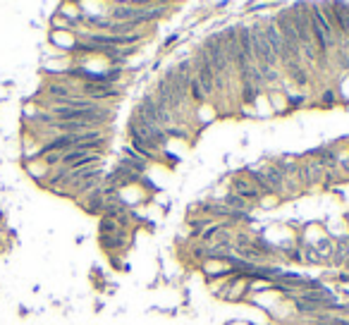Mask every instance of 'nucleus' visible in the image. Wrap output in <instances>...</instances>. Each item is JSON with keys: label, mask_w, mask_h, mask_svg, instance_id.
Instances as JSON below:
<instances>
[{"label": "nucleus", "mask_w": 349, "mask_h": 325, "mask_svg": "<svg viewBox=\"0 0 349 325\" xmlns=\"http://www.w3.org/2000/svg\"><path fill=\"white\" fill-rule=\"evenodd\" d=\"M249 41H251V53H254V63L258 67H270V70H278V57L273 55L268 41L263 36V29L258 24L249 26Z\"/></svg>", "instance_id": "1"}, {"label": "nucleus", "mask_w": 349, "mask_h": 325, "mask_svg": "<svg viewBox=\"0 0 349 325\" xmlns=\"http://www.w3.org/2000/svg\"><path fill=\"white\" fill-rule=\"evenodd\" d=\"M263 29V36H266V41H268L270 50H273V55L278 57V65H285L287 67V55H285V46H282V36H280L278 26H275V22H268L266 26H261Z\"/></svg>", "instance_id": "2"}, {"label": "nucleus", "mask_w": 349, "mask_h": 325, "mask_svg": "<svg viewBox=\"0 0 349 325\" xmlns=\"http://www.w3.org/2000/svg\"><path fill=\"white\" fill-rule=\"evenodd\" d=\"M232 189H235L232 194H235V196H239L242 201H246V203H249V201H258V198H261V194L254 189V184L249 182V180H244V177H235Z\"/></svg>", "instance_id": "3"}, {"label": "nucleus", "mask_w": 349, "mask_h": 325, "mask_svg": "<svg viewBox=\"0 0 349 325\" xmlns=\"http://www.w3.org/2000/svg\"><path fill=\"white\" fill-rule=\"evenodd\" d=\"M287 74L292 77V81L299 88H306V86H309V74H306V70H304L302 65H294V67H289V70H287Z\"/></svg>", "instance_id": "4"}, {"label": "nucleus", "mask_w": 349, "mask_h": 325, "mask_svg": "<svg viewBox=\"0 0 349 325\" xmlns=\"http://www.w3.org/2000/svg\"><path fill=\"white\" fill-rule=\"evenodd\" d=\"M261 91H263V88L254 86L251 81H244V84H242V101H244V105L256 103V98L261 96Z\"/></svg>", "instance_id": "5"}, {"label": "nucleus", "mask_w": 349, "mask_h": 325, "mask_svg": "<svg viewBox=\"0 0 349 325\" xmlns=\"http://www.w3.org/2000/svg\"><path fill=\"white\" fill-rule=\"evenodd\" d=\"M225 206L230 208V211H237V213H246V215H249V211H251V203H246V201H242V198L235 196V194H230V196H225Z\"/></svg>", "instance_id": "6"}, {"label": "nucleus", "mask_w": 349, "mask_h": 325, "mask_svg": "<svg viewBox=\"0 0 349 325\" xmlns=\"http://www.w3.org/2000/svg\"><path fill=\"white\" fill-rule=\"evenodd\" d=\"M347 256H349V244L342 239V242H337V251H333L330 261H333L335 265H342V263L347 261Z\"/></svg>", "instance_id": "7"}, {"label": "nucleus", "mask_w": 349, "mask_h": 325, "mask_svg": "<svg viewBox=\"0 0 349 325\" xmlns=\"http://www.w3.org/2000/svg\"><path fill=\"white\" fill-rule=\"evenodd\" d=\"M165 136L167 139H184V141H189L191 136H189V132L187 129H177V127H165Z\"/></svg>", "instance_id": "8"}, {"label": "nucleus", "mask_w": 349, "mask_h": 325, "mask_svg": "<svg viewBox=\"0 0 349 325\" xmlns=\"http://www.w3.org/2000/svg\"><path fill=\"white\" fill-rule=\"evenodd\" d=\"M189 94H191V98H194V101H198V103H203V101H206V94H203V88H201V84H198L196 79H191Z\"/></svg>", "instance_id": "9"}, {"label": "nucleus", "mask_w": 349, "mask_h": 325, "mask_svg": "<svg viewBox=\"0 0 349 325\" xmlns=\"http://www.w3.org/2000/svg\"><path fill=\"white\" fill-rule=\"evenodd\" d=\"M120 230V225L110 218H101V234H115Z\"/></svg>", "instance_id": "10"}, {"label": "nucleus", "mask_w": 349, "mask_h": 325, "mask_svg": "<svg viewBox=\"0 0 349 325\" xmlns=\"http://www.w3.org/2000/svg\"><path fill=\"white\" fill-rule=\"evenodd\" d=\"M321 103L323 105H335L337 103V94H335L333 88H326V91L321 94Z\"/></svg>", "instance_id": "11"}, {"label": "nucleus", "mask_w": 349, "mask_h": 325, "mask_svg": "<svg viewBox=\"0 0 349 325\" xmlns=\"http://www.w3.org/2000/svg\"><path fill=\"white\" fill-rule=\"evenodd\" d=\"M304 101H306V96H287V108H299V105H304Z\"/></svg>", "instance_id": "12"}, {"label": "nucleus", "mask_w": 349, "mask_h": 325, "mask_svg": "<svg viewBox=\"0 0 349 325\" xmlns=\"http://www.w3.org/2000/svg\"><path fill=\"white\" fill-rule=\"evenodd\" d=\"M304 263H321V256H318L316 249H306V254H304Z\"/></svg>", "instance_id": "13"}, {"label": "nucleus", "mask_w": 349, "mask_h": 325, "mask_svg": "<svg viewBox=\"0 0 349 325\" xmlns=\"http://www.w3.org/2000/svg\"><path fill=\"white\" fill-rule=\"evenodd\" d=\"M177 39H180V34H172V36H170V39L165 41V46H172V43H174Z\"/></svg>", "instance_id": "14"}]
</instances>
